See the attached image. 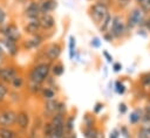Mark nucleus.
Segmentation results:
<instances>
[{
	"label": "nucleus",
	"instance_id": "nucleus-1",
	"mask_svg": "<svg viewBox=\"0 0 150 138\" xmlns=\"http://www.w3.org/2000/svg\"><path fill=\"white\" fill-rule=\"evenodd\" d=\"M50 62L42 61L38 63H33V65L29 67L27 74H26V81L45 84L46 80L50 75Z\"/></svg>",
	"mask_w": 150,
	"mask_h": 138
},
{
	"label": "nucleus",
	"instance_id": "nucleus-2",
	"mask_svg": "<svg viewBox=\"0 0 150 138\" xmlns=\"http://www.w3.org/2000/svg\"><path fill=\"white\" fill-rule=\"evenodd\" d=\"M15 120H16V110L7 105V103L1 104L0 105V127H15Z\"/></svg>",
	"mask_w": 150,
	"mask_h": 138
},
{
	"label": "nucleus",
	"instance_id": "nucleus-3",
	"mask_svg": "<svg viewBox=\"0 0 150 138\" xmlns=\"http://www.w3.org/2000/svg\"><path fill=\"white\" fill-rule=\"evenodd\" d=\"M0 36L6 37L16 43H20V41L22 40L21 30L15 22H7L4 26H1L0 27Z\"/></svg>",
	"mask_w": 150,
	"mask_h": 138
},
{
	"label": "nucleus",
	"instance_id": "nucleus-4",
	"mask_svg": "<svg viewBox=\"0 0 150 138\" xmlns=\"http://www.w3.org/2000/svg\"><path fill=\"white\" fill-rule=\"evenodd\" d=\"M88 13H89V16L91 18V20L96 25H100V22L103 20V18L109 13V5L104 1H97L89 7Z\"/></svg>",
	"mask_w": 150,
	"mask_h": 138
},
{
	"label": "nucleus",
	"instance_id": "nucleus-5",
	"mask_svg": "<svg viewBox=\"0 0 150 138\" xmlns=\"http://www.w3.org/2000/svg\"><path fill=\"white\" fill-rule=\"evenodd\" d=\"M41 49H42L45 60H47V62L53 63L59 60V57L62 53V44L60 42H50Z\"/></svg>",
	"mask_w": 150,
	"mask_h": 138
},
{
	"label": "nucleus",
	"instance_id": "nucleus-6",
	"mask_svg": "<svg viewBox=\"0 0 150 138\" xmlns=\"http://www.w3.org/2000/svg\"><path fill=\"white\" fill-rule=\"evenodd\" d=\"M19 74H21V71H20V68L18 65H15L14 63H7L6 62L4 65L0 67V82L9 85L11 81Z\"/></svg>",
	"mask_w": 150,
	"mask_h": 138
},
{
	"label": "nucleus",
	"instance_id": "nucleus-7",
	"mask_svg": "<svg viewBox=\"0 0 150 138\" xmlns=\"http://www.w3.org/2000/svg\"><path fill=\"white\" fill-rule=\"evenodd\" d=\"M30 123H32V116H30V112L27 109L20 108L19 110H16L15 127L19 131L27 132V130L30 127Z\"/></svg>",
	"mask_w": 150,
	"mask_h": 138
},
{
	"label": "nucleus",
	"instance_id": "nucleus-8",
	"mask_svg": "<svg viewBox=\"0 0 150 138\" xmlns=\"http://www.w3.org/2000/svg\"><path fill=\"white\" fill-rule=\"evenodd\" d=\"M43 41H45V36L41 33H39V34L30 35L29 37L21 40L19 46H20V49H23L26 51H30L34 49H40Z\"/></svg>",
	"mask_w": 150,
	"mask_h": 138
},
{
	"label": "nucleus",
	"instance_id": "nucleus-9",
	"mask_svg": "<svg viewBox=\"0 0 150 138\" xmlns=\"http://www.w3.org/2000/svg\"><path fill=\"white\" fill-rule=\"evenodd\" d=\"M110 34L115 37V39H121L125 32H127V25L125 22L122 20V18L120 15H115L112 16L111 23H110Z\"/></svg>",
	"mask_w": 150,
	"mask_h": 138
},
{
	"label": "nucleus",
	"instance_id": "nucleus-10",
	"mask_svg": "<svg viewBox=\"0 0 150 138\" xmlns=\"http://www.w3.org/2000/svg\"><path fill=\"white\" fill-rule=\"evenodd\" d=\"M144 11L141 8V7H137V8H134L131 12H130V14H129V16H128V20H127V26L129 27V28H134V27H136V26H139V25H142L143 22H144Z\"/></svg>",
	"mask_w": 150,
	"mask_h": 138
},
{
	"label": "nucleus",
	"instance_id": "nucleus-11",
	"mask_svg": "<svg viewBox=\"0 0 150 138\" xmlns=\"http://www.w3.org/2000/svg\"><path fill=\"white\" fill-rule=\"evenodd\" d=\"M23 15L27 20H36L41 15L40 12V2L39 1H29L26 4V7L23 9Z\"/></svg>",
	"mask_w": 150,
	"mask_h": 138
},
{
	"label": "nucleus",
	"instance_id": "nucleus-12",
	"mask_svg": "<svg viewBox=\"0 0 150 138\" xmlns=\"http://www.w3.org/2000/svg\"><path fill=\"white\" fill-rule=\"evenodd\" d=\"M57 103H59V99L57 98H53V99H49V101H43L41 117L43 119H49L54 113H56Z\"/></svg>",
	"mask_w": 150,
	"mask_h": 138
},
{
	"label": "nucleus",
	"instance_id": "nucleus-13",
	"mask_svg": "<svg viewBox=\"0 0 150 138\" xmlns=\"http://www.w3.org/2000/svg\"><path fill=\"white\" fill-rule=\"evenodd\" d=\"M0 42H1L2 47H4V49H5L6 55H8L12 58H14V57H16L19 55V53H20L19 43L13 42V41H11V40H8L6 37H0Z\"/></svg>",
	"mask_w": 150,
	"mask_h": 138
},
{
	"label": "nucleus",
	"instance_id": "nucleus-14",
	"mask_svg": "<svg viewBox=\"0 0 150 138\" xmlns=\"http://www.w3.org/2000/svg\"><path fill=\"white\" fill-rule=\"evenodd\" d=\"M39 23H40L41 30L49 32L55 27V19L52 14H41L39 16Z\"/></svg>",
	"mask_w": 150,
	"mask_h": 138
},
{
	"label": "nucleus",
	"instance_id": "nucleus-15",
	"mask_svg": "<svg viewBox=\"0 0 150 138\" xmlns=\"http://www.w3.org/2000/svg\"><path fill=\"white\" fill-rule=\"evenodd\" d=\"M23 32L29 36L41 33V27H40V23H39V19H36V20H27V22L23 26Z\"/></svg>",
	"mask_w": 150,
	"mask_h": 138
},
{
	"label": "nucleus",
	"instance_id": "nucleus-16",
	"mask_svg": "<svg viewBox=\"0 0 150 138\" xmlns=\"http://www.w3.org/2000/svg\"><path fill=\"white\" fill-rule=\"evenodd\" d=\"M26 132L19 131L15 127H0V138H23Z\"/></svg>",
	"mask_w": 150,
	"mask_h": 138
},
{
	"label": "nucleus",
	"instance_id": "nucleus-17",
	"mask_svg": "<svg viewBox=\"0 0 150 138\" xmlns=\"http://www.w3.org/2000/svg\"><path fill=\"white\" fill-rule=\"evenodd\" d=\"M25 85H26V76L22 73L19 74V75H16L11 81V83H9V88L12 90H18V91L22 90L25 88Z\"/></svg>",
	"mask_w": 150,
	"mask_h": 138
},
{
	"label": "nucleus",
	"instance_id": "nucleus-18",
	"mask_svg": "<svg viewBox=\"0 0 150 138\" xmlns=\"http://www.w3.org/2000/svg\"><path fill=\"white\" fill-rule=\"evenodd\" d=\"M57 7L56 0H41L40 2V12L41 14H50Z\"/></svg>",
	"mask_w": 150,
	"mask_h": 138
},
{
	"label": "nucleus",
	"instance_id": "nucleus-19",
	"mask_svg": "<svg viewBox=\"0 0 150 138\" xmlns=\"http://www.w3.org/2000/svg\"><path fill=\"white\" fill-rule=\"evenodd\" d=\"M42 101H49V99H53V98H56V91L54 88L49 87V85H43L41 91H40V95H39Z\"/></svg>",
	"mask_w": 150,
	"mask_h": 138
},
{
	"label": "nucleus",
	"instance_id": "nucleus-20",
	"mask_svg": "<svg viewBox=\"0 0 150 138\" xmlns=\"http://www.w3.org/2000/svg\"><path fill=\"white\" fill-rule=\"evenodd\" d=\"M43 84H40V83H35V82H30V81H26V91L33 96H38L40 95V91L42 89Z\"/></svg>",
	"mask_w": 150,
	"mask_h": 138
},
{
	"label": "nucleus",
	"instance_id": "nucleus-21",
	"mask_svg": "<svg viewBox=\"0 0 150 138\" xmlns=\"http://www.w3.org/2000/svg\"><path fill=\"white\" fill-rule=\"evenodd\" d=\"M63 73H64V65L61 62L55 61V62L52 63V65H50V74L54 77H60V76L63 75Z\"/></svg>",
	"mask_w": 150,
	"mask_h": 138
},
{
	"label": "nucleus",
	"instance_id": "nucleus-22",
	"mask_svg": "<svg viewBox=\"0 0 150 138\" xmlns=\"http://www.w3.org/2000/svg\"><path fill=\"white\" fill-rule=\"evenodd\" d=\"M11 91V88L8 84L0 82V105L1 104H6L8 101V94Z\"/></svg>",
	"mask_w": 150,
	"mask_h": 138
},
{
	"label": "nucleus",
	"instance_id": "nucleus-23",
	"mask_svg": "<svg viewBox=\"0 0 150 138\" xmlns=\"http://www.w3.org/2000/svg\"><path fill=\"white\" fill-rule=\"evenodd\" d=\"M82 124L83 126L82 127H94L96 125V119H95V116L90 112H86L82 117Z\"/></svg>",
	"mask_w": 150,
	"mask_h": 138
},
{
	"label": "nucleus",
	"instance_id": "nucleus-24",
	"mask_svg": "<svg viewBox=\"0 0 150 138\" xmlns=\"http://www.w3.org/2000/svg\"><path fill=\"white\" fill-rule=\"evenodd\" d=\"M75 127V115H68L64 118V131L67 134L71 133Z\"/></svg>",
	"mask_w": 150,
	"mask_h": 138
},
{
	"label": "nucleus",
	"instance_id": "nucleus-25",
	"mask_svg": "<svg viewBox=\"0 0 150 138\" xmlns=\"http://www.w3.org/2000/svg\"><path fill=\"white\" fill-rule=\"evenodd\" d=\"M111 20H112V16H111L110 13H108V14L103 18V20L100 22V25H98V29H100L101 33H105V32H108V29L110 28Z\"/></svg>",
	"mask_w": 150,
	"mask_h": 138
},
{
	"label": "nucleus",
	"instance_id": "nucleus-26",
	"mask_svg": "<svg viewBox=\"0 0 150 138\" xmlns=\"http://www.w3.org/2000/svg\"><path fill=\"white\" fill-rule=\"evenodd\" d=\"M137 138H150V123H144V125L138 129Z\"/></svg>",
	"mask_w": 150,
	"mask_h": 138
},
{
	"label": "nucleus",
	"instance_id": "nucleus-27",
	"mask_svg": "<svg viewBox=\"0 0 150 138\" xmlns=\"http://www.w3.org/2000/svg\"><path fill=\"white\" fill-rule=\"evenodd\" d=\"M68 44H69V58L73 60L76 55V40L73 35L69 36V40H68Z\"/></svg>",
	"mask_w": 150,
	"mask_h": 138
},
{
	"label": "nucleus",
	"instance_id": "nucleus-28",
	"mask_svg": "<svg viewBox=\"0 0 150 138\" xmlns=\"http://www.w3.org/2000/svg\"><path fill=\"white\" fill-rule=\"evenodd\" d=\"M7 101H9V102L13 103V104H19L20 101H21V94H20V91H18V90H12V89H11V91H9V94H8V99H7Z\"/></svg>",
	"mask_w": 150,
	"mask_h": 138
},
{
	"label": "nucleus",
	"instance_id": "nucleus-29",
	"mask_svg": "<svg viewBox=\"0 0 150 138\" xmlns=\"http://www.w3.org/2000/svg\"><path fill=\"white\" fill-rule=\"evenodd\" d=\"M40 131H41L42 136H46V137L52 136V133H53V126H52V124H50V122L48 119H45L43 125H42V127H41Z\"/></svg>",
	"mask_w": 150,
	"mask_h": 138
},
{
	"label": "nucleus",
	"instance_id": "nucleus-30",
	"mask_svg": "<svg viewBox=\"0 0 150 138\" xmlns=\"http://www.w3.org/2000/svg\"><path fill=\"white\" fill-rule=\"evenodd\" d=\"M142 117H143V113L141 110L136 109L132 113H130V117H129V120L131 124H137L139 120H142Z\"/></svg>",
	"mask_w": 150,
	"mask_h": 138
},
{
	"label": "nucleus",
	"instance_id": "nucleus-31",
	"mask_svg": "<svg viewBox=\"0 0 150 138\" xmlns=\"http://www.w3.org/2000/svg\"><path fill=\"white\" fill-rule=\"evenodd\" d=\"M56 113H61V115H67V104L62 101H59L57 103V109H56Z\"/></svg>",
	"mask_w": 150,
	"mask_h": 138
},
{
	"label": "nucleus",
	"instance_id": "nucleus-32",
	"mask_svg": "<svg viewBox=\"0 0 150 138\" xmlns=\"http://www.w3.org/2000/svg\"><path fill=\"white\" fill-rule=\"evenodd\" d=\"M38 132H39V130H36L35 127L30 126L27 130V132H26V134H25L23 138H38Z\"/></svg>",
	"mask_w": 150,
	"mask_h": 138
},
{
	"label": "nucleus",
	"instance_id": "nucleus-33",
	"mask_svg": "<svg viewBox=\"0 0 150 138\" xmlns=\"http://www.w3.org/2000/svg\"><path fill=\"white\" fill-rule=\"evenodd\" d=\"M141 83H142L143 87L150 88V73L143 74V75L141 76Z\"/></svg>",
	"mask_w": 150,
	"mask_h": 138
},
{
	"label": "nucleus",
	"instance_id": "nucleus-34",
	"mask_svg": "<svg viewBox=\"0 0 150 138\" xmlns=\"http://www.w3.org/2000/svg\"><path fill=\"white\" fill-rule=\"evenodd\" d=\"M144 12H150V0H136Z\"/></svg>",
	"mask_w": 150,
	"mask_h": 138
},
{
	"label": "nucleus",
	"instance_id": "nucleus-35",
	"mask_svg": "<svg viewBox=\"0 0 150 138\" xmlns=\"http://www.w3.org/2000/svg\"><path fill=\"white\" fill-rule=\"evenodd\" d=\"M115 90H116V92H117L118 95H123V94L125 92V85H124L121 81H117V82L115 83Z\"/></svg>",
	"mask_w": 150,
	"mask_h": 138
},
{
	"label": "nucleus",
	"instance_id": "nucleus-36",
	"mask_svg": "<svg viewBox=\"0 0 150 138\" xmlns=\"http://www.w3.org/2000/svg\"><path fill=\"white\" fill-rule=\"evenodd\" d=\"M142 120H143L144 123H150V104H148V105L144 108V112H143Z\"/></svg>",
	"mask_w": 150,
	"mask_h": 138
},
{
	"label": "nucleus",
	"instance_id": "nucleus-37",
	"mask_svg": "<svg viewBox=\"0 0 150 138\" xmlns=\"http://www.w3.org/2000/svg\"><path fill=\"white\" fill-rule=\"evenodd\" d=\"M7 23V12L0 6V27Z\"/></svg>",
	"mask_w": 150,
	"mask_h": 138
},
{
	"label": "nucleus",
	"instance_id": "nucleus-38",
	"mask_svg": "<svg viewBox=\"0 0 150 138\" xmlns=\"http://www.w3.org/2000/svg\"><path fill=\"white\" fill-rule=\"evenodd\" d=\"M102 109H103V104L102 103H96L95 106H94V109H93V113L94 115H98L102 111Z\"/></svg>",
	"mask_w": 150,
	"mask_h": 138
},
{
	"label": "nucleus",
	"instance_id": "nucleus-39",
	"mask_svg": "<svg viewBox=\"0 0 150 138\" xmlns=\"http://www.w3.org/2000/svg\"><path fill=\"white\" fill-rule=\"evenodd\" d=\"M129 4H130V0H117L116 1V5L118 6V8H125Z\"/></svg>",
	"mask_w": 150,
	"mask_h": 138
},
{
	"label": "nucleus",
	"instance_id": "nucleus-40",
	"mask_svg": "<svg viewBox=\"0 0 150 138\" xmlns=\"http://www.w3.org/2000/svg\"><path fill=\"white\" fill-rule=\"evenodd\" d=\"M90 46L94 47V48H98V47L101 46V41H100V39H98V37H94V39L91 40V42H90Z\"/></svg>",
	"mask_w": 150,
	"mask_h": 138
},
{
	"label": "nucleus",
	"instance_id": "nucleus-41",
	"mask_svg": "<svg viewBox=\"0 0 150 138\" xmlns=\"http://www.w3.org/2000/svg\"><path fill=\"white\" fill-rule=\"evenodd\" d=\"M120 133H121V134H123V137H124V138H130V136H129L130 133H129V131H128V129H127L125 126H122V127H121Z\"/></svg>",
	"mask_w": 150,
	"mask_h": 138
},
{
	"label": "nucleus",
	"instance_id": "nucleus-42",
	"mask_svg": "<svg viewBox=\"0 0 150 138\" xmlns=\"http://www.w3.org/2000/svg\"><path fill=\"white\" fill-rule=\"evenodd\" d=\"M103 37H104V40L108 41V42H111V41L114 40V36L110 34V32H105V33H103Z\"/></svg>",
	"mask_w": 150,
	"mask_h": 138
},
{
	"label": "nucleus",
	"instance_id": "nucleus-43",
	"mask_svg": "<svg viewBox=\"0 0 150 138\" xmlns=\"http://www.w3.org/2000/svg\"><path fill=\"white\" fill-rule=\"evenodd\" d=\"M102 54H103V56L105 57V60H107L109 63H111V62H112V56H111L107 50H103V51H102Z\"/></svg>",
	"mask_w": 150,
	"mask_h": 138
},
{
	"label": "nucleus",
	"instance_id": "nucleus-44",
	"mask_svg": "<svg viewBox=\"0 0 150 138\" xmlns=\"http://www.w3.org/2000/svg\"><path fill=\"white\" fill-rule=\"evenodd\" d=\"M118 111H120V113H125L127 112V105L124 103H121L118 105Z\"/></svg>",
	"mask_w": 150,
	"mask_h": 138
},
{
	"label": "nucleus",
	"instance_id": "nucleus-45",
	"mask_svg": "<svg viewBox=\"0 0 150 138\" xmlns=\"http://www.w3.org/2000/svg\"><path fill=\"white\" fill-rule=\"evenodd\" d=\"M121 69H122V64H121V63H114V64H112V70H114L115 73H118Z\"/></svg>",
	"mask_w": 150,
	"mask_h": 138
},
{
	"label": "nucleus",
	"instance_id": "nucleus-46",
	"mask_svg": "<svg viewBox=\"0 0 150 138\" xmlns=\"http://www.w3.org/2000/svg\"><path fill=\"white\" fill-rule=\"evenodd\" d=\"M118 137H120L118 130H114V131L110 132V134H109V138H118Z\"/></svg>",
	"mask_w": 150,
	"mask_h": 138
},
{
	"label": "nucleus",
	"instance_id": "nucleus-47",
	"mask_svg": "<svg viewBox=\"0 0 150 138\" xmlns=\"http://www.w3.org/2000/svg\"><path fill=\"white\" fill-rule=\"evenodd\" d=\"M144 25H145V27H146V29L150 32V18H148L146 20H144Z\"/></svg>",
	"mask_w": 150,
	"mask_h": 138
},
{
	"label": "nucleus",
	"instance_id": "nucleus-48",
	"mask_svg": "<svg viewBox=\"0 0 150 138\" xmlns=\"http://www.w3.org/2000/svg\"><path fill=\"white\" fill-rule=\"evenodd\" d=\"M5 58H6V56H5V55H0V67H1V65H4V64L6 63V60H5Z\"/></svg>",
	"mask_w": 150,
	"mask_h": 138
},
{
	"label": "nucleus",
	"instance_id": "nucleus-49",
	"mask_svg": "<svg viewBox=\"0 0 150 138\" xmlns=\"http://www.w3.org/2000/svg\"><path fill=\"white\" fill-rule=\"evenodd\" d=\"M0 55H5V56H7L6 53H5V49H4L2 44H1V42H0Z\"/></svg>",
	"mask_w": 150,
	"mask_h": 138
},
{
	"label": "nucleus",
	"instance_id": "nucleus-50",
	"mask_svg": "<svg viewBox=\"0 0 150 138\" xmlns=\"http://www.w3.org/2000/svg\"><path fill=\"white\" fill-rule=\"evenodd\" d=\"M67 138H77V136H76L74 132H71V133H69V134L67 136Z\"/></svg>",
	"mask_w": 150,
	"mask_h": 138
},
{
	"label": "nucleus",
	"instance_id": "nucleus-51",
	"mask_svg": "<svg viewBox=\"0 0 150 138\" xmlns=\"http://www.w3.org/2000/svg\"><path fill=\"white\" fill-rule=\"evenodd\" d=\"M41 138H52V137H50V136H48V137H46V136H42Z\"/></svg>",
	"mask_w": 150,
	"mask_h": 138
},
{
	"label": "nucleus",
	"instance_id": "nucleus-52",
	"mask_svg": "<svg viewBox=\"0 0 150 138\" xmlns=\"http://www.w3.org/2000/svg\"><path fill=\"white\" fill-rule=\"evenodd\" d=\"M149 97H150V92H149Z\"/></svg>",
	"mask_w": 150,
	"mask_h": 138
}]
</instances>
